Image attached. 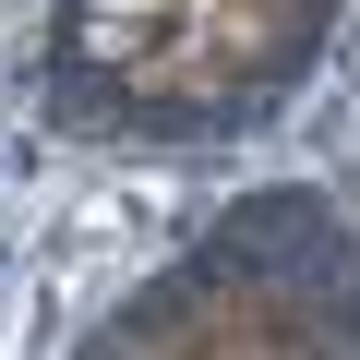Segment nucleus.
Returning a JSON list of instances; mask_svg holds the SVG:
<instances>
[{
  "label": "nucleus",
  "instance_id": "2",
  "mask_svg": "<svg viewBox=\"0 0 360 360\" xmlns=\"http://www.w3.org/2000/svg\"><path fill=\"white\" fill-rule=\"evenodd\" d=\"M72 13H132V25H180L193 0H72Z\"/></svg>",
  "mask_w": 360,
  "mask_h": 360
},
{
  "label": "nucleus",
  "instance_id": "1",
  "mask_svg": "<svg viewBox=\"0 0 360 360\" xmlns=\"http://www.w3.org/2000/svg\"><path fill=\"white\" fill-rule=\"evenodd\" d=\"M96 360L132 348H360V229L324 193H240L205 252L120 300V324L84 336Z\"/></svg>",
  "mask_w": 360,
  "mask_h": 360
}]
</instances>
